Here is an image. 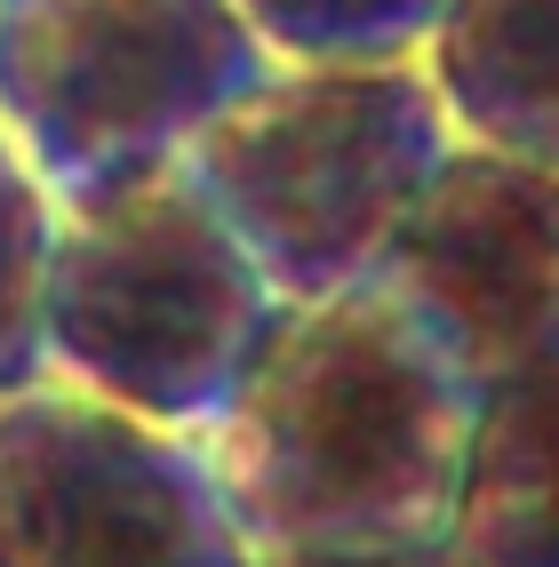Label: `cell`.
<instances>
[{
	"label": "cell",
	"instance_id": "1",
	"mask_svg": "<svg viewBox=\"0 0 559 567\" xmlns=\"http://www.w3.org/2000/svg\"><path fill=\"white\" fill-rule=\"evenodd\" d=\"M479 400L488 384L464 352L407 296L360 280L272 312L193 456L248 559L439 544Z\"/></svg>",
	"mask_w": 559,
	"mask_h": 567
},
{
	"label": "cell",
	"instance_id": "2",
	"mask_svg": "<svg viewBox=\"0 0 559 567\" xmlns=\"http://www.w3.org/2000/svg\"><path fill=\"white\" fill-rule=\"evenodd\" d=\"M456 153L447 112L416 64L376 72H265L184 144L176 176L248 256L265 296L320 305L376 264L439 161Z\"/></svg>",
	"mask_w": 559,
	"mask_h": 567
},
{
	"label": "cell",
	"instance_id": "3",
	"mask_svg": "<svg viewBox=\"0 0 559 567\" xmlns=\"http://www.w3.org/2000/svg\"><path fill=\"white\" fill-rule=\"evenodd\" d=\"M272 312L265 280L176 168L56 216L41 352L49 384L96 408H121L168 440H200Z\"/></svg>",
	"mask_w": 559,
	"mask_h": 567
},
{
	"label": "cell",
	"instance_id": "4",
	"mask_svg": "<svg viewBox=\"0 0 559 567\" xmlns=\"http://www.w3.org/2000/svg\"><path fill=\"white\" fill-rule=\"evenodd\" d=\"M265 72L232 0H0V136L56 216L176 168Z\"/></svg>",
	"mask_w": 559,
	"mask_h": 567
},
{
	"label": "cell",
	"instance_id": "5",
	"mask_svg": "<svg viewBox=\"0 0 559 567\" xmlns=\"http://www.w3.org/2000/svg\"><path fill=\"white\" fill-rule=\"evenodd\" d=\"M0 567H248L193 440L64 384L0 400Z\"/></svg>",
	"mask_w": 559,
	"mask_h": 567
},
{
	"label": "cell",
	"instance_id": "6",
	"mask_svg": "<svg viewBox=\"0 0 559 567\" xmlns=\"http://www.w3.org/2000/svg\"><path fill=\"white\" fill-rule=\"evenodd\" d=\"M559 168L456 153L392 233L376 280L407 296L479 384H504L559 352Z\"/></svg>",
	"mask_w": 559,
	"mask_h": 567
},
{
	"label": "cell",
	"instance_id": "7",
	"mask_svg": "<svg viewBox=\"0 0 559 567\" xmlns=\"http://www.w3.org/2000/svg\"><path fill=\"white\" fill-rule=\"evenodd\" d=\"M416 72L456 144L559 168V0H439Z\"/></svg>",
	"mask_w": 559,
	"mask_h": 567
},
{
	"label": "cell",
	"instance_id": "8",
	"mask_svg": "<svg viewBox=\"0 0 559 567\" xmlns=\"http://www.w3.org/2000/svg\"><path fill=\"white\" fill-rule=\"evenodd\" d=\"M447 551L464 567H559V352L479 400Z\"/></svg>",
	"mask_w": 559,
	"mask_h": 567
},
{
	"label": "cell",
	"instance_id": "9",
	"mask_svg": "<svg viewBox=\"0 0 559 567\" xmlns=\"http://www.w3.org/2000/svg\"><path fill=\"white\" fill-rule=\"evenodd\" d=\"M232 17L280 72H376L424 56L439 0H232Z\"/></svg>",
	"mask_w": 559,
	"mask_h": 567
},
{
	"label": "cell",
	"instance_id": "10",
	"mask_svg": "<svg viewBox=\"0 0 559 567\" xmlns=\"http://www.w3.org/2000/svg\"><path fill=\"white\" fill-rule=\"evenodd\" d=\"M49 240H56V208L17 161V144L0 136V400L49 384V352H41Z\"/></svg>",
	"mask_w": 559,
	"mask_h": 567
},
{
	"label": "cell",
	"instance_id": "11",
	"mask_svg": "<svg viewBox=\"0 0 559 567\" xmlns=\"http://www.w3.org/2000/svg\"><path fill=\"white\" fill-rule=\"evenodd\" d=\"M248 567H464V559L439 536V544H360V551H265Z\"/></svg>",
	"mask_w": 559,
	"mask_h": 567
}]
</instances>
